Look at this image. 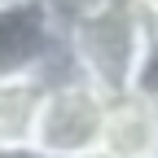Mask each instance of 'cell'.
<instances>
[{
    "label": "cell",
    "mask_w": 158,
    "mask_h": 158,
    "mask_svg": "<svg viewBox=\"0 0 158 158\" xmlns=\"http://www.w3.org/2000/svg\"><path fill=\"white\" fill-rule=\"evenodd\" d=\"M145 31L149 22L127 0H106V5H92L66 22V48L84 79H92L110 97H123L132 88V70L141 57Z\"/></svg>",
    "instance_id": "1"
},
{
    "label": "cell",
    "mask_w": 158,
    "mask_h": 158,
    "mask_svg": "<svg viewBox=\"0 0 158 158\" xmlns=\"http://www.w3.org/2000/svg\"><path fill=\"white\" fill-rule=\"evenodd\" d=\"M110 101L114 97L101 92L79 70H66V75L48 79L31 149H40L44 158H84V154H97L106 145Z\"/></svg>",
    "instance_id": "2"
},
{
    "label": "cell",
    "mask_w": 158,
    "mask_h": 158,
    "mask_svg": "<svg viewBox=\"0 0 158 158\" xmlns=\"http://www.w3.org/2000/svg\"><path fill=\"white\" fill-rule=\"evenodd\" d=\"M66 70H75V62L66 48V18L53 0H22L0 9V79H57Z\"/></svg>",
    "instance_id": "3"
},
{
    "label": "cell",
    "mask_w": 158,
    "mask_h": 158,
    "mask_svg": "<svg viewBox=\"0 0 158 158\" xmlns=\"http://www.w3.org/2000/svg\"><path fill=\"white\" fill-rule=\"evenodd\" d=\"M110 158H158V106L141 97H114L106 118V145Z\"/></svg>",
    "instance_id": "4"
},
{
    "label": "cell",
    "mask_w": 158,
    "mask_h": 158,
    "mask_svg": "<svg viewBox=\"0 0 158 158\" xmlns=\"http://www.w3.org/2000/svg\"><path fill=\"white\" fill-rule=\"evenodd\" d=\"M44 92H48L44 75L0 79V149H31L35 145V123H40Z\"/></svg>",
    "instance_id": "5"
},
{
    "label": "cell",
    "mask_w": 158,
    "mask_h": 158,
    "mask_svg": "<svg viewBox=\"0 0 158 158\" xmlns=\"http://www.w3.org/2000/svg\"><path fill=\"white\" fill-rule=\"evenodd\" d=\"M132 97L158 106V27L145 31V44H141V57H136V70H132Z\"/></svg>",
    "instance_id": "6"
},
{
    "label": "cell",
    "mask_w": 158,
    "mask_h": 158,
    "mask_svg": "<svg viewBox=\"0 0 158 158\" xmlns=\"http://www.w3.org/2000/svg\"><path fill=\"white\" fill-rule=\"evenodd\" d=\"M0 158H44L40 149H0Z\"/></svg>",
    "instance_id": "7"
},
{
    "label": "cell",
    "mask_w": 158,
    "mask_h": 158,
    "mask_svg": "<svg viewBox=\"0 0 158 158\" xmlns=\"http://www.w3.org/2000/svg\"><path fill=\"white\" fill-rule=\"evenodd\" d=\"M84 158H110V154H106V149H97V154H84Z\"/></svg>",
    "instance_id": "8"
},
{
    "label": "cell",
    "mask_w": 158,
    "mask_h": 158,
    "mask_svg": "<svg viewBox=\"0 0 158 158\" xmlns=\"http://www.w3.org/2000/svg\"><path fill=\"white\" fill-rule=\"evenodd\" d=\"M5 5H22V0H0V9H5Z\"/></svg>",
    "instance_id": "9"
}]
</instances>
